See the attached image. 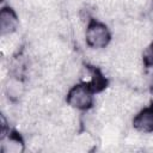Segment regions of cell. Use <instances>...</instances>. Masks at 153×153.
I'll use <instances>...</instances> for the list:
<instances>
[{
  "instance_id": "obj_1",
  "label": "cell",
  "mask_w": 153,
  "mask_h": 153,
  "mask_svg": "<svg viewBox=\"0 0 153 153\" xmlns=\"http://www.w3.org/2000/svg\"><path fill=\"white\" fill-rule=\"evenodd\" d=\"M85 38L88 47L93 49H100V48H105L109 44L111 39V35L104 24L93 20L86 27Z\"/></svg>"
},
{
  "instance_id": "obj_2",
  "label": "cell",
  "mask_w": 153,
  "mask_h": 153,
  "mask_svg": "<svg viewBox=\"0 0 153 153\" xmlns=\"http://www.w3.org/2000/svg\"><path fill=\"white\" fill-rule=\"evenodd\" d=\"M67 103L71 108L78 110H87L92 106V90L86 84H79L73 86L67 94Z\"/></svg>"
},
{
  "instance_id": "obj_3",
  "label": "cell",
  "mask_w": 153,
  "mask_h": 153,
  "mask_svg": "<svg viewBox=\"0 0 153 153\" xmlns=\"http://www.w3.org/2000/svg\"><path fill=\"white\" fill-rule=\"evenodd\" d=\"M133 126L137 131L142 134L153 133V106H148L141 110L134 117Z\"/></svg>"
},
{
  "instance_id": "obj_4",
  "label": "cell",
  "mask_w": 153,
  "mask_h": 153,
  "mask_svg": "<svg viewBox=\"0 0 153 153\" xmlns=\"http://www.w3.org/2000/svg\"><path fill=\"white\" fill-rule=\"evenodd\" d=\"M18 26V17L12 8L4 7L0 12V29L1 35H11Z\"/></svg>"
},
{
  "instance_id": "obj_5",
  "label": "cell",
  "mask_w": 153,
  "mask_h": 153,
  "mask_svg": "<svg viewBox=\"0 0 153 153\" xmlns=\"http://www.w3.org/2000/svg\"><path fill=\"white\" fill-rule=\"evenodd\" d=\"M23 148H24L23 141L20 140L19 136H16V135H10L7 137L6 143H2V151L4 152L18 153V152H22Z\"/></svg>"
},
{
  "instance_id": "obj_6",
  "label": "cell",
  "mask_w": 153,
  "mask_h": 153,
  "mask_svg": "<svg viewBox=\"0 0 153 153\" xmlns=\"http://www.w3.org/2000/svg\"><path fill=\"white\" fill-rule=\"evenodd\" d=\"M23 91H24L23 84L19 80H16V79L10 80V82H8L7 87H6V92H7L10 98H18V97H20L23 94Z\"/></svg>"
},
{
  "instance_id": "obj_7",
  "label": "cell",
  "mask_w": 153,
  "mask_h": 153,
  "mask_svg": "<svg viewBox=\"0 0 153 153\" xmlns=\"http://www.w3.org/2000/svg\"><path fill=\"white\" fill-rule=\"evenodd\" d=\"M142 57L146 66H153V42L143 50Z\"/></svg>"
}]
</instances>
